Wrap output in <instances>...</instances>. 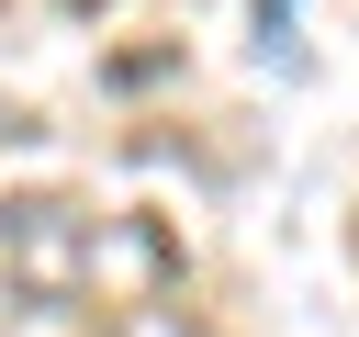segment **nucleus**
Returning <instances> with one entry per match:
<instances>
[{
    "label": "nucleus",
    "instance_id": "obj_1",
    "mask_svg": "<svg viewBox=\"0 0 359 337\" xmlns=\"http://www.w3.org/2000/svg\"><path fill=\"white\" fill-rule=\"evenodd\" d=\"M112 258H157L146 225H112V213H79V202H0V281L45 315H79V303H112ZM123 315V303H112Z\"/></svg>",
    "mask_w": 359,
    "mask_h": 337
}]
</instances>
